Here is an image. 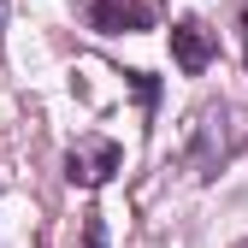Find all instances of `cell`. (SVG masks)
I'll list each match as a JSON object with an SVG mask.
<instances>
[{
	"label": "cell",
	"instance_id": "1",
	"mask_svg": "<svg viewBox=\"0 0 248 248\" xmlns=\"http://www.w3.org/2000/svg\"><path fill=\"white\" fill-rule=\"evenodd\" d=\"M236 154V130H231V112L225 107H201L195 112V130H189V148H183V166H189L201 183L219 177Z\"/></svg>",
	"mask_w": 248,
	"mask_h": 248
},
{
	"label": "cell",
	"instance_id": "2",
	"mask_svg": "<svg viewBox=\"0 0 248 248\" xmlns=\"http://www.w3.org/2000/svg\"><path fill=\"white\" fill-rule=\"evenodd\" d=\"M77 12L89 18V30H101V36H136V30L154 24L148 0H77Z\"/></svg>",
	"mask_w": 248,
	"mask_h": 248
},
{
	"label": "cell",
	"instance_id": "3",
	"mask_svg": "<svg viewBox=\"0 0 248 248\" xmlns=\"http://www.w3.org/2000/svg\"><path fill=\"white\" fill-rule=\"evenodd\" d=\"M118 142H107V136H83L71 154H65V177L71 183H83V189H101V183L118 171Z\"/></svg>",
	"mask_w": 248,
	"mask_h": 248
},
{
	"label": "cell",
	"instance_id": "4",
	"mask_svg": "<svg viewBox=\"0 0 248 248\" xmlns=\"http://www.w3.org/2000/svg\"><path fill=\"white\" fill-rule=\"evenodd\" d=\"M171 59H177L183 77H201L213 59H219V36H213L201 18H177L171 24Z\"/></svg>",
	"mask_w": 248,
	"mask_h": 248
},
{
	"label": "cell",
	"instance_id": "5",
	"mask_svg": "<svg viewBox=\"0 0 248 248\" xmlns=\"http://www.w3.org/2000/svg\"><path fill=\"white\" fill-rule=\"evenodd\" d=\"M83 248H107V213H83Z\"/></svg>",
	"mask_w": 248,
	"mask_h": 248
},
{
	"label": "cell",
	"instance_id": "6",
	"mask_svg": "<svg viewBox=\"0 0 248 248\" xmlns=\"http://www.w3.org/2000/svg\"><path fill=\"white\" fill-rule=\"evenodd\" d=\"M236 36H242V59H248V12L236 18Z\"/></svg>",
	"mask_w": 248,
	"mask_h": 248
},
{
	"label": "cell",
	"instance_id": "7",
	"mask_svg": "<svg viewBox=\"0 0 248 248\" xmlns=\"http://www.w3.org/2000/svg\"><path fill=\"white\" fill-rule=\"evenodd\" d=\"M236 248H248V242H236Z\"/></svg>",
	"mask_w": 248,
	"mask_h": 248
}]
</instances>
